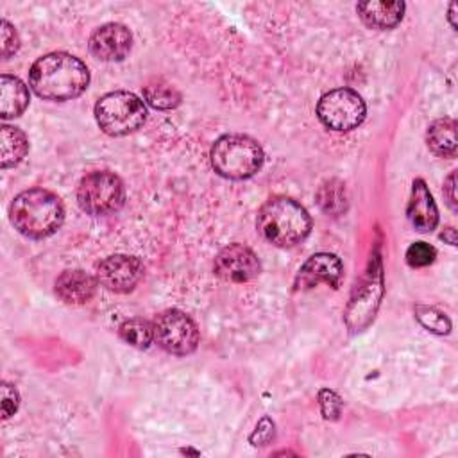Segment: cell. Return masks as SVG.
I'll use <instances>...</instances> for the list:
<instances>
[{"label":"cell","mask_w":458,"mask_h":458,"mask_svg":"<svg viewBox=\"0 0 458 458\" xmlns=\"http://www.w3.org/2000/svg\"><path fill=\"white\" fill-rule=\"evenodd\" d=\"M29 84L45 100H70L88 88V66L66 52H52L39 57L29 72Z\"/></svg>","instance_id":"6da1fadb"},{"label":"cell","mask_w":458,"mask_h":458,"mask_svg":"<svg viewBox=\"0 0 458 458\" xmlns=\"http://www.w3.org/2000/svg\"><path fill=\"white\" fill-rule=\"evenodd\" d=\"M9 218L18 233L39 240L54 234L61 227L64 208L55 193L43 188H30L14 197L9 208Z\"/></svg>","instance_id":"7a4b0ae2"},{"label":"cell","mask_w":458,"mask_h":458,"mask_svg":"<svg viewBox=\"0 0 458 458\" xmlns=\"http://www.w3.org/2000/svg\"><path fill=\"white\" fill-rule=\"evenodd\" d=\"M261 236L277 247H293L311 231L308 211L290 197H274L267 200L256 218Z\"/></svg>","instance_id":"3957f363"},{"label":"cell","mask_w":458,"mask_h":458,"mask_svg":"<svg viewBox=\"0 0 458 458\" xmlns=\"http://www.w3.org/2000/svg\"><path fill=\"white\" fill-rule=\"evenodd\" d=\"M211 165L225 179H249L263 165L261 145L245 134H225L211 147Z\"/></svg>","instance_id":"277c9868"},{"label":"cell","mask_w":458,"mask_h":458,"mask_svg":"<svg viewBox=\"0 0 458 458\" xmlns=\"http://www.w3.org/2000/svg\"><path fill=\"white\" fill-rule=\"evenodd\" d=\"M95 118L102 132L109 136H125L145 123L147 107L143 100L131 91H111L98 98Z\"/></svg>","instance_id":"5b68a950"},{"label":"cell","mask_w":458,"mask_h":458,"mask_svg":"<svg viewBox=\"0 0 458 458\" xmlns=\"http://www.w3.org/2000/svg\"><path fill=\"white\" fill-rule=\"evenodd\" d=\"M77 202L88 215H111L123 206L125 186L122 179L109 170L89 172L77 186Z\"/></svg>","instance_id":"8992f818"},{"label":"cell","mask_w":458,"mask_h":458,"mask_svg":"<svg viewBox=\"0 0 458 458\" xmlns=\"http://www.w3.org/2000/svg\"><path fill=\"white\" fill-rule=\"evenodd\" d=\"M154 342L170 354L186 356L199 345L197 324L181 310H165L154 322Z\"/></svg>","instance_id":"52a82bcc"},{"label":"cell","mask_w":458,"mask_h":458,"mask_svg":"<svg viewBox=\"0 0 458 458\" xmlns=\"http://www.w3.org/2000/svg\"><path fill=\"white\" fill-rule=\"evenodd\" d=\"M367 107L363 98L349 88H338L324 93L317 104L318 120L333 131H352L365 118Z\"/></svg>","instance_id":"ba28073f"},{"label":"cell","mask_w":458,"mask_h":458,"mask_svg":"<svg viewBox=\"0 0 458 458\" xmlns=\"http://www.w3.org/2000/svg\"><path fill=\"white\" fill-rule=\"evenodd\" d=\"M143 277V263L136 256L113 254L97 265V281L109 292L127 293Z\"/></svg>","instance_id":"9c48e42d"},{"label":"cell","mask_w":458,"mask_h":458,"mask_svg":"<svg viewBox=\"0 0 458 458\" xmlns=\"http://www.w3.org/2000/svg\"><path fill=\"white\" fill-rule=\"evenodd\" d=\"M261 270L259 259L252 249L242 243L224 247L215 258V274L229 283H247Z\"/></svg>","instance_id":"30bf717a"},{"label":"cell","mask_w":458,"mask_h":458,"mask_svg":"<svg viewBox=\"0 0 458 458\" xmlns=\"http://www.w3.org/2000/svg\"><path fill=\"white\" fill-rule=\"evenodd\" d=\"M132 45L131 30L122 23H106L89 38V52L100 61H122Z\"/></svg>","instance_id":"8fae6325"},{"label":"cell","mask_w":458,"mask_h":458,"mask_svg":"<svg viewBox=\"0 0 458 458\" xmlns=\"http://www.w3.org/2000/svg\"><path fill=\"white\" fill-rule=\"evenodd\" d=\"M342 261L338 256L329 252H318L308 258V261L299 268V274L295 277V288L297 290H310L320 283H326L327 286L336 288L342 279Z\"/></svg>","instance_id":"7c38bea8"},{"label":"cell","mask_w":458,"mask_h":458,"mask_svg":"<svg viewBox=\"0 0 458 458\" xmlns=\"http://www.w3.org/2000/svg\"><path fill=\"white\" fill-rule=\"evenodd\" d=\"M406 215H408V220L413 225V229L419 233H429L438 224L437 204L422 179H415L411 184Z\"/></svg>","instance_id":"4fadbf2b"},{"label":"cell","mask_w":458,"mask_h":458,"mask_svg":"<svg viewBox=\"0 0 458 458\" xmlns=\"http://www.w3.org/2000/svg\"><path fill=\"white\" fill-rule=\"evenodd\" d=\"M98 281L84 270H64L55 279V295L66 304H84L93 299Z\"/></svg>","instance_id":"5bb4252c"},{"label":"cell","mask_w":458,"mask_h":458,"mask_svg":"<svg viewBox=\"0 0 458 458\" xmlns=\"http://www.w3.org/2000/svg\"><path fill=\"white\" fill-rule=\"evenodd\" d=\"M356 11L360 18L365 21V25L372 29H392L395 27L404 14V4L403 2H360L356 5Z\"/></svg>","instance_id":"9a60e30c"},{"label":"cell","mask_w":458,"mask_h":458,"mask_svg":"<svg viewBox=\"0 0 458 458\" xmlns=\"http://www.w3.org/2000/svg\"><path fill=\"white\" fill-rule=\"evenodd\" d=\"M29 106V89L14 75L0 77V116L4 120L20 116Z\"/></svg>","instance_id":"2e32d148"},{"label":"cell","mask_w":458,"mask_h":458,"mask_svg":"<svg viewBox=\"0 0 458 458\" xmlns=\"http://www.w3.org/2000/svg\"><path fill=\"white\" fill-rule=\"evenodd\" d=\"M429 150L440 157L456 156V122L453 118H438L429 123L426 132Z\"/></svg>","instance_id":"e0dca14e"},{"label":"cell","mask_w":458,"mask_h":458,"mask_svg":"<svg viewBox=\"0 0 458 458\" xmlns=\"http://www.w3.org/2000/svg\"><path fill=\"white\" fill-rule=\"evenodd\" d=\"M0 141H2V168L18 165L29 150L27 136L18 127H13V125L0 127Z\"/></svg>","instance_id":"ac0fdd59"},{"label":"cell","mask_w":458,"mask_h":458,"mask_svg":"<svg viewBox=\"0 0 458 458\" xmlns=\"http://www.w3.org/2000/svg\"><path fill=\"white\" fill-rule=\"evenodd\" d=\"M118 335L125 344L136 349H147L154 342V327L148 320L143 318H129L122 322Z\"/></svg>","instance_id":"d6986e66"},{"label":"cell","mask_w":458,"mask_h":458,"mask_svg":"<svg viewBox=\"0 0 458 458\" xmlns=\"http://www.w3.org/2000/svg\"><path fill=\"white\" fill-rule=\"evenodd\" d=\"M145 100L156 107V109H172L179 106L181 102V93L168 82L157 79L143 88Z\"/></svg>","instance_id":"ffe728a7"},{"label":"cell","mask_w":458,"mask_h":458,"mask_svg":"<svg viewBox=\"0 0 458 458\" xmlns=\"http://www.w3.org/2000/svg\"><path fill=\"white\" fill-rule=\"evenodd\" d=\"M317 199H318L320 208L329 215H338V213L345 211V204H347L345 188L336 179L324 182L317 193Z\"/></svg>","instance_id":"44dd1931"},{"label":"cell","mask_w":458,"mask_h":458,"mask_svg":"<svg viewBox=\"0 0 458 458\" xmlns=\"http://www.w3.org/2000/svg\"><path fill=\"white\" fill-rule=\"evenodd\" d=\"M415 317L417 320L429 331L438 333V335H445L451 329V320L445 317V313H442L437 308L431 306H417L415 308Z\"/></svg>","instance_id":"7402d4cb"},{"label":"cell","mask_w":458,"mask_h":458,"mask_svg":"<svg viewBox=\"0 0 458 458\" xmlns=\"http://www.w3.org/2000/svg\"><path fill=\"white\" fill-rule=\"evenodd\" d=\"M435 256H437V250L433 245L426 242H415L406 250V263L413 268L428 267L435 261Z\"/></svg>","instance_id":"603a6c76"},{"label":"cell","mask_w":458,"mask_h":458,"mask_svg":"<svg viewBox=\"0 0 458 458\" xmlns=\"http://www.w3.org/2000/svg\"><path fill=\"white\" fill-rule=\"evenodd\" d=\"M0 36H2V57L7 59V57H11L18 50L20 39H18V34H16L14 27L7 20H2Z\"/></svg>","instance_id":"cb8c5ba5"},{"label":"cell","mask_w":458,"mask_h":458,"mask_svg":"<svg viewBox=\"0 0 458 458\" xmlns=\"http://www.w3.org/2000/svg\"><path fill=\"white\" fill-rule=\"evenodd\" d=\"M318 401H320V408H322V413L326 419H338V415L342 411V399L335 392L320 390Z\"/></svg>","instance_id":"d4e9b609"},{"label":"cell","mask_w":458,"mask_h":458,"mask_svg":"<svg viewBox=\"0 0 458 458\" xmlns=\"http://www.w3.org/2000/svg\"><path fill=\"white\" fill-rule=\"evenodd\" d=\"M18 404H20L18 390L13 385L4 383L2 385V417L9 419L18 410Z\"/></svg>","instance_id":"484cf974"},{"label":"cell","mask_w":458,"mask_h":458,"mask_svg":"<svg viewBox=\"0 0 458 458\" xmlns=\"http://www.w3.org/2000/svg\"><path fill=\"white\" fill-rule=\"evenodd\" d=\"M274 437V424L270 422V419H261V422L256 426L254 435L250 437V442L254 445H265L270 438Z\"/></svg>","instance_id":"4316f807"},{"label":"cell","mask_w":458,"mask_h":458,"mask_svg":"<svg viewBox=\"0 0 458 458\" xmlns=\"http://www.w3.org/2000/svg\"><path fill=\"white\" fill-rule=\"evenodd\" d=\"M454 181H456V174H454V172H451V174H449V177H447V179H445V182H444V195H445V199H447V204H449L453 209H456Z\"/></svg>","instance_id":"83f0119b"}]
</instances>
